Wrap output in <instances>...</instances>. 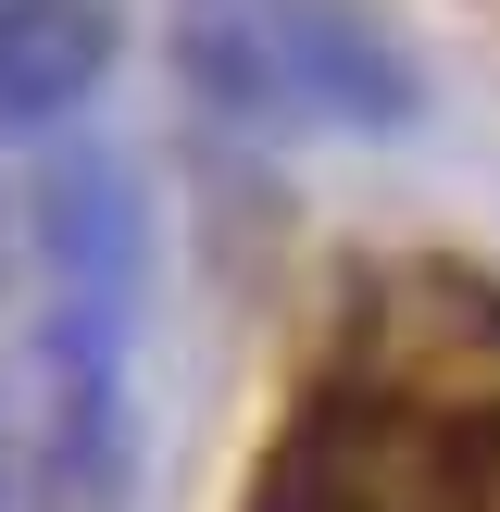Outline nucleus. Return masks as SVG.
<instances>
[{
  "mask_svg": "<svg viewBox=\"0 0 500 512\" xmlns=\"http://www.w3.org/2000/svg\"><path fill=\"white\" fill-rule=\"evenodd\" d=\"M263 50H275V100L313 125H363V138H400L425 113V75L363 0H263Z\"/></svg>",
  "mask_w": 500,
  "mask_h": 512,
  "instance_id": "1",
  "label": "nucleus"
},
{
  "mask_svg": "<svg viewBox=\"0 0 500 512\" xmlns=\"http://www.w3.org/2000/svg\"><path fill=\"white\" fill-rule=\"evenodd\" d=\"M25 238L50 263V300H125L150 288V200L113 150H50L38 188H25Z\"/></svg>",
  "mask_w": 500,
  "mask_h": 512,
  "instance_id": "2",
  "label": "nucleus"
},
{
  "mask_svg": "<svg viewBox=\"0 0 500 512\" xmlns=\"http://www.w3.org/2000/svg\"><path fill=\"white\" fill-rule=\"evenodd\" d=\"M113 75V0H0V125H63Z\"/></svg>",
  "mask_w": 500,
  "mask_h": 512,
  "instance_id": "3",
  "label": "nucleus"
},
{
  "mask_svg": "<svg viewBox=\"0 0 500 512\" xmlns=\"http://www.w3.org/2000/svg\"><path fill=\"white\" fill-rule=\"evenodd\" d=\"M138 438L125 425H50L38 413V512H125Z\"/></svg>",
  "mask_w": 500,
  "mask_h": 512,
  "instance_id": "4",
  "label": "nucleus"
}]
</instances>
